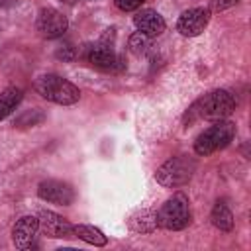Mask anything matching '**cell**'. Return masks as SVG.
<instances>
[{
    "mask_svg": "<svg viewBox=\"0 0 251 251\" xmlns=\"http://www.w3.org/2000/svg\"><path fill=\"white\" fill-rule=\"evenodd\" d=\"M235 110V100L227 90H212L196 100L186 112V120H226Z\"/></svg>",
    "mask_w": 251,
    "mask_h": 251,
    "instance_id": "cell-1",
    "label": "cell"
},
{
    "mask_svg": "<svg viewBox=\"0 0 251 251\" xmlns=\"http://www.w3.org/2000/svg\"><path fill=\"white\" fill-rule=\"evenodd\" d=\"M33 86L45 100L61 106H73L80 100V90L59 75H41L39 78H35Z\"/></svg>",
    "mask_w": 251,
    "mask_h": 251,
    "instance_id": "cell-2",
    "label": "cell"
},
{
    "mask_svg": "<svg viewBox=\"0 0 251 251\" xmlns=\"http://www.w3.org/2000/svg\"><path fill=\"white\" fill-rule=\"evenodd\" d=\"M190 204L182 192L173 194L157 212V226L169 231L184 229L190 224Z\"/></svg>",
    "mask_w": 251,
    "mask_h": 251,
    "instance_id": "cell-3",
    "label": "cell"
},
{
    "mask_svg": "<svg viewBox=\"0 0 251 251\" xmlns=\"http://www.w3.org/2000/svg\"><path fill=\"white\" fill-rule=\"evenodd\" d=\"M235 137V124L227 120H216L214 126L204 129L196 141H194V151L198 155H210L214 151H220L227 147Z\"/></svg>",
    "mask_w": 251,
    "mask_h": 251,
    "instance_id": "cell-4",
    "label": "cell"
},
{
    "mask_svg": "<svg viewBox=\"0 0 251 251\" xmlns=\"http://www.w3.org/2000/svg\"><path fill=\"white\" fill-rule=\"evenodd\" d=\"M196 171V161L192 157H186V155H178V157H173L169 161H165L157 173H155V178L159 184L167 186V188H178L182 184H186L192 175Z\"/></svg>",
    "mask_w": 251,
    "mask_h": 251,
    "instance_id": "cell-5",
    "label": "cell"
},
{
    "mask_svg": "<svg viewBox=\"0 0 251 251\" xmlns=\"http://www.w3.org/2000/svg\"><path fill=\"white\" fill-rule=\"evenodd\" d=\"M84 59L92 67H96L100 71H118V69L124 67L122 57L106 41H98L94 45H86L84 47Z\"/></svg>",
    "mask_w": 251,
    "mask_h": 251,
    "instance_id": "cell-6",
    "label": "cell"
},
{
    "mask_svg": "<svg viewBox=\"0 0 251 251\" xmlns=\"http://www.w3.org/2000/svg\"><path fill=\"white\" fill-rule=\"evenodd\" d=\"M210 14L212 12L208 8H190V10L182 12L180 18H178V22H176L178 33L184 35V37H196V35H200L206 29L208 22H210Z\"/></svg>",
    "mask_w": 251,
    "mask_h": 251,
    "instance_id": "cell-7",
    "label": "cell"
},
{
    "mask_svg": "<svg viewBox=\"0 0 251 251\" xmlns=\"http://www.w3.org/2000/svg\"><path fill=\"white\" fill-rule=\"evenodd\" d=\"M37 194L41 200L57 204V206H71L75 202V190L69 182L63 180H43L37 186Z\"/></svg>",
    "mask_w": 251,
    "mask_h": 251,
    "instance_id": "cell-8",
    "label": "cell"
},
{
    "mask_svg": "<svg viewBox=\"0 0 251 251\" xmlns=\"http://www.w3.org/2000/svg\"><path fill=\"white\" fill-rule=\"evenodd\" d=\"M37 31L47 37V39H55V37H61L67 27H69V22H67V16H63V12L55 10V8H43L37 16Z\"/></svg>",
    "mask_w": 251,
    "mask_h": 251,
    "instance_id": "cell-9",
    "label": "cell"
},
{
    "mask_svg": "<svg viewBox=\"0 0 251 251\" xmlns=\"http://www.w3.org/2000/svg\"><path fill=\"white\" fill-rule=\"evenodd\" d=\"M39 231H43L47 237H53V239H67V237H73V224L55 214V212H47L43 210L39 216Z\"/></svg>",
    "mask_w": 251,
    "mask_h": 251,
    "instance_id": "cell-10",
    "label": "cell"
},
{
    "mask_svg": "<svg viewBox=\"0 0 251 251\" xmlns=\"http://www.w3.org/2000/svg\"><path fill=\"white\" fill-rule=\"evenodd\" d=\"M37 233H39V220L35 216H22L12 229L14 245L18 249H29Z\"/></svg>",
    "mask_w": 251,
    "mask_h": 251,
    "instance_id": "cell-11",
    "label": "cell"
},
{
    "mask_svg": "<svg viewBox=\"0 0 251 251\" xmlns=\"http://www.w3.org/2000/svg\"><path fill=\"white\" fill-rule=\"evenodd\" d=\"M133 24L137 27V31H141L143 35L147 37H157L165 31V20L159 12L151 10V8H145V10H139L135 16H133Z\"/></svg>",
    "mask_w": 251,
    "mask_h": 251,
    "instance_id": "cell-12",
    "label": "cell"
},
{
    "mask_svg": "<svg viewBox=\"0 0 251 251\" xmlns=\"http://www.w3.org/2000/svg\"><path fill=\"white\" fill-rule=\"evenodd\" d=\"M129 227L137 233H151L155 231L159 226H157V212L153 210H139L137 214L131 216L129 220Z\"/></svg>",
    "mask_w": 251,
    "mask_h": 251,
    "instance_id": "cell-13",
    "label": "cell"
},
{
    "mask_svg": "<svg viewBox=\"0 0 251 251\" xmlns=\"http://www.w3.org/2000/svg\"><path fill=\"white\" fill-rule=\"evenodd\" d=\"M73 235L94 245V247H104L108 243V237L94 226H88V224H78V226H73Z\"/></svg>",
    "mask_w": 251,
    "mask_h": 251,
    "instance_id": "cell-14",
    "label": "cell"
},
{
    "mask_svg": "<svg viewBox=\"0 0 251 251\" xmlns=\"http://www.w3.org/2000/svg\"><path fill=\"white\" fill-rule=\"evenodd\" d=\"M22 96H24V92H22V88H18V86H8V88L0 94V122H2L4 118H8V116L16 110V106L22 102Z\"/></svg>",
    "mask_w": 251,
    "mask_h": 251,
    "instance_id": "cell-15",
    "label": "cell"
},
{
    "mask_svg": "<svg viewBox=\"0 0 251 251\" xmlns=\"http://www.w3.org/2000/svg\"><path fill=\"white\" fill-rule=\"evenodd\" d=\"M210 220H212V224H214L218 229H222V231H231V227H233V214H231V210H229L224 202H218V204L214 206Z\"/></svg>",
    "mask_w": 251,
    "mask_h": 251,
    "instance_id": "cell-16",
    "label": "cell"
},
{
    "mask_svg": "<svg viewBox=\"0 0 251 251\" xmlns=\"http://www.w3.org/2000/svg\"><path fill=\"white\" fill-rule=\"evenodd\" d=\"M149 39L151 37H147V35H143L141 31H135L133 35H129V41H127V47H129V51L133 53V55H143V53H147L149 51Z\"/></svg>",
    "mask_w": 251,
    "mask_h": 251,
    "instance_id": "cell-17",
    "label": "cell"
},
{
    "mask_svg": "<svg viewBox=\"0 0 251 251\" xmlns=\"http://www.w3.org/2000/svg\"><path fill=\"white\" fill-rule=\"evenodd\" d=\"M237 2H241V0H210V12H224V10H227V8H231V6H235Z\"/></svg>",
    "mask_w": 251,
    "mask_h": 251,
    "instance_id": "cell-18",
    "label": "cell"
},
{
    "mask_svg": "<svg viewBox=\"0 0 251 251\" xmlns=\"http://www.w3.org/2000/svg\"><path fill=\"white\" fill-rule=\"evenodd\" d=\"M145 0H116V6L124 12H131V10H137Z\"/></svg>",
    "mask_w": 251,
    "mask_h": 251,
    "instance_id": "cell-19",
    "label": "cell"
},
{
    "mask_svg": "<svg viewBox=\"0 0 251 251\" xmlns=\"http://www.w3.org/2000/svg\"><path fill=\"white\" fill-rule=\"evenodd\" d=\"M75 55H76V51H75L73 47H65V49H59V51H57V57H59V59H65V61H73Z\"/></svg>",
    "mask_w": 251,
    "mask_h": 251,
    "instance_id": "cell-20",
    "label": "cell"
},
{
    "mask_svg": "<svg viewBox=\"0 0 251 251\" xmlns=\"http://www.w3.org/2000/svg\"><path fill=\"white\" fill-rule=\"evenodd\" d=\"M61 2H65V4H76L78 0H61Z\"/></svg>",
    "mask_w": 251,
    "mask_h": 251,
    "instance_id": "cell-21",
    "label": "cell"
}]
</instances>
